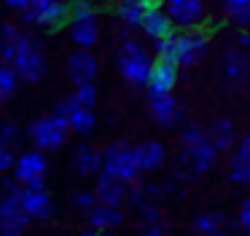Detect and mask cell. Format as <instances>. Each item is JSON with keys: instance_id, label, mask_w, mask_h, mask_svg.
Listing matches in <instances>:
<instances>
[{"instance_id": "obj_33", "label": "cell", "mask_w": 250, "mask_h": 236, "mask_svg": "<svg viewBox=\"0 0 250 236\" xmlns=\"http://www.w3.org/2000/svg\"><path fill=\"white\" fill-rule=\"evenodd\" d=\"M76 97L83 102V105H92V107H94V102H97V89H94L92 80H86V83H78Z\"/></svg>"}, {"instance_id": "obj_35", "label": "cell", "mask_w": 250, "mask_h": 236, "mask_svg": "<svg viewBox=\"0 0 250 236\" xmlns=\"http://www.w3.org/2000/svg\"><path fill=\"white\" fill-rule=\"evenodd\" d=\"M14 139H17V126L11 121H6L3 132H0V145H14Z\"/></svg>"}, {"instance_id": "obj_9", "label": "cell", "mask_w": 250, "mask_h": 236, "mask_svg": "<svg viewBox=\"0 0 250 236\" xmlns=\"http://www.w3.org/2000/svg\"><path fill=\"white\" fill-rule=\"evenodd\" d=\"M183 158L186 164H188V175L196 177L202 175V172H207L212 164H215L218 158V145L210 139V134H207L202 142H196L194 148H183Z\"/></svg>"}, {"instance_id": "obj_29", "label": "cell", "mask_w": 250, "mask_h": 236, "mask_svg": "<svg viewBox=\"0 0 250 236\" xmlns=\"http://www.w3.org/2000/svg\"><path fill=\"white\" fill-rule=\"evenodd\" d=\"M223 8H226V14L231 16L234 21L245 24V19H248V8H250V0H223Z\"/></svg>"}, {"instance_id": "obj_12", "label": "cell", "mask_w": 250, "mask_h": 236, "mask_svg": "<svg viewBox=\"0 0 250 236\" xmlns=\"http://www.w3.org/2000/svg\"><path fill=\"white\" fill-rule=\"evenodd\" d=\"M167 11L175 24L180 27H196L205 16V3L202 0H167Z\"/></svg>"}, {"instance_id": "obj_2", "label": "cell", "mask_w": 250, "mask_h": 236, "mask_svg": "<svg viewBox=\"0 0 250 236\" xmlns=\"http://www.w3.org/2000/svg\"><path fill=\"white\" fill-rule=\"evenodd\" d=\"M153 64L151 57L143 51V46L137 40H124L121 43V51H119V70L129 83H148L151 80V73H153Z\"/></svg>"}, {"instance_id": "obj_27", "label": "cell", "mask_w": 250, "mask_h": 236, "mask_svg": "<svg viewBox=\"0 0 250 236\" xmlns=\"http://www.w3.org/2000/svg\"><path fill=\"white\" fill-rule=\"evenodd\" d=\"M221 228H223V215H218V212H202L194 217L196 234H218Z\"/></svg>"}, {"instance_id": "obj_1", "label": "cell", "mask_w": 250, "mask_h": 236, "mask_svg": "<svg viewBox=\"0 0 250 236\" xmlns=\"http://www.w3.org/2000/svg\"><path fill=\"white\" fill-rule=\"evenodd\" d=\"M70 129H73L70 118H67L60 107H54V113L41 116V118L33 121V126H30V137H33V142L38 145V148L57 150V148H62V145L67 142V132H70Z\"/></svg>"}, {"instance_id": "obj_15", "label": "cell", "mask_w": 250, "mask_h": 236, "mask_svg": "<svg viewBox=\"0 0 250 236\" xmlns=\"http://www.w3.org/2000/svg\"><path fill=\"white\" fill-rule=\"evenodd\" d=\"M175 80H178V62H172V59H159L153 64L151 80H148V91H172Z\"/></svg>"}, {"instance_id": "obj_26", "label": "cell", "mask_w": 250, "mask_h": 236, "mask_svg": "<svg viewBox=\"0 0 250 236\" xmlns=\"http://www.w3.org/2000/svg\"><path fill=\"white\" fill-rule=\"evenodd\" d=\"M19 70L14 67L11 62H3V67H0V99L6 102V99H11L14 97V91H17V86H19Z\"/></svg>"}, {"instance_id": "obj_30", "label": "cell", "mask_w": 250, "mask_h": 236, "mask_svg": "<svg viewBox=\"0 0 250 236\" xmlns=\"http://www.w3.org/2000/svg\"><path fill=\"white\" fill-rule=\"evenodd\" d=\"M205 137H207V132H205L202 126H196V123H194V126H186V132L180 134V142H183V148H194V145L202 142Z\"/></svg>"}, {"instance_id": "obj_6", "label": "cell", "mask_w": 250, "mask_h": 236, "mask_svg": "<svg viewBox=\"0 0 250 236\" xmlns=\"http://www.w3.org/2000/svg\"><path fill=\"white\" fill-rule=\"evenodd\" d=\"M65 16H70V5L65 0H33L30 8H24V19L38 27H54Z\"/></svg>"}, {"instance_id": "obj_8", "label": "cell", "mask_w": 250, "mask_h": 236, "mask_svg": "<svg viewBox=\"0 0 250 236\" xmlns=\"http://www.w3.org/2000/svg\"><path fill=\"white\" fill-rule=\"evenodd\" d=\"M148 107H151L153 121H159L162 126H172L183 118V110L175 102L172 91H148Z\"/></svg>"}, {"instance_id": "obj_36", "label": "cell", "mask_w": 250, "mask_h": 236, "mask_svg": "<svg viewBox=\"0 0 250 236\" xmlns=\"http://www.w3.org/2000/svg\"><path fill=\"white\" fill-rule=\"evenodd\" d=\"M239 225L250 231V196L245 198V201H242V207H239Z\"/></svg>"}, {"instance_id": "obj_22", "label": "cell", "mask_w": 250, "mask_h": 236, "mask_svg": "<svg viewBox=\"0 0 250 236\" xmlns=\"http://www.w3.org/2000/svg\"><path fill=\"white\" fill-rule=\"evenodd\" d=\"M135 153H137V164H140L143 172L156 169V166H162L164 158H167V150H164V145L156 142V139H148V142L137 145Z\"/></svg>"}, {"instance_id": "obj_3", "label": "cell", "mask_w": 250, "mask_h": 236, "mask_svg": "<svg viewBox=\"0 0 250 236\" xmlns=\"http://www.w3.org/2000/svg\"><path fill=\"white\" fill-rule=\"evenodd\" d=\"M103 156H105L103 172L121 177V180H126L129 185H132V182H137V177H140L143 169H140V164H137L135 148H129L126 142H113L108 150H103Z\"/></svg>"}, {"instance_id": "obj_39", "label": "cell", "mask_w": 250, "mask_h": 236, "mask_svg": "<svg viewBox=\"0 0 250 236\" xmlns=\"http://www.w3.org/2000/svg\"><path fill=\"white\" fill-rule=\"evenodd\" d=\"M237 43H239V48H250V35H248V32H239Z\"/></svg>"}, {"instance_id": "obj_28", "label": "cell", "mask_w": 250, "mask_h": 236, "mask_svg": "<svg viewBox=\"0 0 250 236\" xmlns=\"http://www.w3.org/2000/svg\"><path fill=\"white\" fill-rule=\"evenodd\" d=\"M153 51H156L159 59H172V62H178V35H164L156 40V46H153Z\"/></svg>"}, {"instance_id": "obj_19", "label": "cell", "mask_w": 250, "mask_h": 236, "mask_svg": "<svg viewBox=\"0 0 250 236\" xmlns=\"http://www.w3.org/2000/svg\"><path fill=\"white\" fill-rule=\"evenodd\" d=\"M143 30H146L148 38H153V40H159V38L169 35L172 32V16H169L167 8H159V5H153L151 11H148L146 21H143Z\"/></svg>"}, {"instance_id": "obj_18", "label": "cell", "mask_w": 250, "mask_h": 236, "mask_svg": "<svg viewBox=\"0 0 250 236\" xmlns=\"http://www.w3.org/2000/svg\"><path fill=\"white\" fill-rule=\"evenodd\" d=\"M73 164H76V172L81 177H92V175H97V172H103L105 156L100 153L97 148H92V145H81V148L76 150Z\"/></svg>"}, {"instance_id": "obj_23", "label": "cell", "mask_w": 250, "mask_h": 236, "mask_svg": "<svg viewBox=\"0 0 250 236\" xmlns=\"http://www.w3.org/2000/svg\"><path fill=\"white\" fill-rule=\"evenodd\" d=\"M151 5L146 0H121L119 3V19L124 21L126 27H143Z\"/></svg>"}, {"instance_id": "obj_34", "label": "cell", "mask_w": 250, "mask_h": 236, "mask_svg": "<svg viewBox=\"0 0 250 236\" xmlns=\"http://www.w3.org/2000/svg\"><path fill=\"white\" fill-rule=\"evenodd\" d=\"M97 201H100V198H97V191H94V193H92V191H78L76 196H73V204H76L78 209H86V212H89V209H92Z\"/></svg>"}, {"instance_id": "obj_14", "label": "cell", "mask_w": 250, "mask_h": 236, "mask_svg": "<svg viewBox=\"0 0 250 236\" xmlns=\"http://www.w3.org/2000/svg\"><path fill=\"white\" fill-rule=\"evenodd\" d=\"M97 198L105 201V204H116V207H121V204L129 198V193H126V180L103 172V177H100V182H97Z\"/></svg>"}, {"instance_id": "obj_11", "label": "cell", "mask_w": 250, "mask_h": 236, "mask_svg": "<svg viewBox=\"0 0 250 236\" xmlns=\"http://www.w3.org/2000/svg\"><path fill=\"white\" fill-rule=\"evenodd\" d=\"M207 51V35L199 30L194 32H183L178 35V64L188 67V64H196Z\"/></svg>"}, {"instance_id": "obj_10", "label": "cell", "mask_w": 250, "mask_h": 236, "mask_svg": "<svg viewBox=\"0 0 250 236\" xmlns=\"http://www.w3.org/2000/svg\"><path fill=\"white\" fill-rule=\"evenodd\" d=\"M43 175H46V158H43V153L30 150V153H22L17 158L14 177H17L22 185H43Z\"/></svg>"}, {"instance_id": "obj_7", "label": "cell", "mask_w": 250, "mask_h": 236, "mask_svg": "<svg viewBox=\"0 0 250 236\" xmlns=\"http://www.w3.org/2000/svg\"><path fill=\"white\" fill-rule=\"evenodd\" d=\"M57 107L70 118V126H73V132H76V134H83V137L92 134V129H94V110H92V105H83V102L73 94V97H67V99H60V102H57Z\"/></svg>"}, {"instance_id": "obj_31", "label": "cell", "mask_w": 250, "mask_h": 236, "mask_svg": "<svg viewBox=\"0 0 250 236\" xmlns=\"http://www.w3.org/2000/svg\"><path fill=\"white\" fill-rule=\"evenodd\" d=\"M81 16H97L92 0H76V3H70V19H81Z\"/></svg>"}, {"instance_id": "obj_13", "label": "cell", "mask_w": 250, "mask_h": 236, "mask_svg": "<svg viewBox=\"0 0 250 236\" xmlns=\"http://www.w3.org/2000/svg\"><path fill=\"white\" fill-rule=\"evenodd\" d=\"M22 207L30 215V220H46L51 215V196L46 193L43 185H24Z\"/></svg>"}, {"instance_id": "obj_20", "label": "cell", "mask_w": 250, "mask_h": 236, "mask_svg": "<svg viewBox=\"0 0 250 236\" xmlns=\"http://www.w3.org/2000/svg\"><path fill=\"white\" fill-rule=\"evenodd\" d=\"M70 35L76 46L92 48L97 43V16H81V19H70Z\"/></svg>"}, {"instance_id": "obj_32", "label": "cell", "mask_w": 250, "mask_h": 236, "mask_svg": "<svg viewBox=\"0 0 250 236\" xmlns=\"http://www.w3.org/2000/svg\"><path fill=\"white\" fill-rule=\"evenodd\" d=\"M19 156L14 153V145H0V172H11L17 166Z\"/></svg>"}, {"instance_id": "obj_25", "label": "cell", "mask_w": 250, "mask_h": 236, "mask_svg": "<svg viewBox=\"0 0 250 236\" xmlns=\"http://www.w3.org/2000/svg\"><path fill=\"white\" fill-rule=\"evenodd\" d=\"M207 134H210V139L218 145V150H229L234 145V139H237V129H234V123L229 121V118H218Z\"/></svg>"}, {"instance_id": "obj_38", "label": "cell", "mask_w": 250, "mask_h": 236, "mask_svg": "<svg viewBox=\"0 0 250 236\" xmlns=\"http://www.w3.org/2000/svg\"><path fill=\"white\" fill-rule=\"evenodd\" d=\"M6 3L11 5V8H17V11H24V8H30L33 0H6Z\"/></svg>"}, {"instance_id": "obj_24", "label": "cell", "mask_w": 250, "mask_h": 236, "mask_svg": "<svg viewBox=\"0 0 250 236\" xmlns=\"http://www.w3.org/2000/svg\"><path fill=\"white\" fill-rule=\"evenodd\" d=\"M223 67H226V78L231 80V83H239V80H245V75L250 73V57L245 54V48L229 51Z\"/></svg>"}, {"instance_id": "obj_40", "label": "cell", "mask_w": 250, "mask_h": 236, "mask_svg": "<svg viewBox=\"0 0 250 236\" xmlns=\"http://www.w3.org/2000/svg\"><path fill=\"white\" fill-rule=\"evenodd\" d=\"M245 24H250V8H248V19H245Z\"/></svg>"}, {"instance_id": "obj_37", "label": "cell", "mask_w": 250, "mask_h": 236, "mask_svg": "<svg viewBox=\"0 0 250 236\" xmlns=\"http://www.w3.org/2000/svg\"><path fill=\"white\" fill-rule=\"evenodd\" d=\"M146 234H167V225L162 223V220H153V223H146Z\"/></svg>"}, {"instance_id": "obj_21", "label": "cell", "mask_w": 250, "mask_h": 236, "mask_svg": "<svg viewBox=\"0 0 250 236\" xmlns=\"http://www.w3.org/2000/svg\"><path fill=\"white\" fill-rule=\"evenodd\" d=\"M231 180L239 185H248L250 182V132L242 137L237 153L231 158Z\"/></svg>"}, {"instance_id": "obj_17", "label": "cell", "mask_w": 250, "mask_h": 236, "mask_svg": "<svg viewBox=\"0 0 250 236\" xmlns=\"http://www.w3.org/2000/svg\"><path fill=\"white\" fill-rule=\"evenodd\" d=\"M121 223H124V212H121L116 204L97 201L92 209H89V225H94L97 231L116 228V225H121Z\"/></svg>"}, {"instance_id": "obj_16", "label": "cell", "mask_w": 250, "mask_h": 236, "mask_svg": "<svg viewBox=\"0 0 250 236\" xmlns=\"http://www.w3.org/2000/svg\"><path fill=\"white\" fill-rule=\"evenodd\" d=\"M67 67H70V78L76 83H86V80H94V75H97V59L89 54V48H78L70 57Z\"/></svg>"}, {"instance_id": "obj_4", "label": "cell", "mask_w": 250, "mask_h": 236, "mask_svg": "<svg viewBox=\"0 0 250 236\" xmlns=\"http://www.w3.org/2000/svg\"><path fill=\"white\" fill-rule=\"evenodd\" d=\"M14 67L19 70V75H22L24 80H41L43 78V73H46V64H43V57H41V51H38V46H35L33 40H30L27 35H22L19 38V43H17V57H14Z\"/></svg>"}, {"instance_id": "obj_5", "label": "cell", "mask_w": 250, "mask_h": 236, "mask_svg": "<svg viewBox=\"0 0 250 236\" xmlns=\"http://www.w3.org/2000/svg\"><path fill=\"white\" fill-rule=\"evenodd\" d=\"M30 223V215L22 207V193H6L0 201V234L19 236Z\"/></svg>"}]
</instances>
